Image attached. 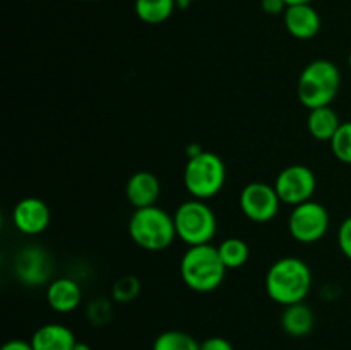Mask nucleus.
<instances>
[{"mask_svg": "<svg viewBox=\"0 0 351 350\" xmlns=\"http://www.w3.org/2000/svg\"><path fill=\"white\" fill-rule=\"evenodd\" d=\"M312 288V271L297 256L280 257L266 273V292L271 301L281 305L304 302Z\"/></svg>", "mask_w": 351, "mask_h": 350, "instance_id": "obj_1", "label": "nucleus"}, {"mask_svg": "<svg viewBox=\"0 0 351 350\" xmlns=\"http://www.w3.org/2000/svg\"><path fill=\"white\" fill-rule=\"evenodd\" d=\"M184 283L199 294H209L219 288L226 275V266L219 257L218 247L211 244L191 246L180 261Z\"/></svg>", "mask_w": 351, "mask_h": 350, "instance_id": "obj_2", "label": "nucleus"}, {"mask_svg": "<svg viewBox=\"0 0 351 350\" xmlns=\"http://www.w3.org/2000/svg\"><path fill=\"white\" fill-rule=\"evenodd\" d=\"M341 88V74L335 62L317 58L305 65L297 82L298 100L308 110L329 106Z\"/></svg>", "mask_w": 351, "mask_h": 350, "instance_id": "obj_3", "label": "nucleus"}, {"mask_svg": "<svg viewBox=\"0 0 351 350\" xmlns=\"http://www.w3.org/2000/svg\"><path fill=\"white\" fill-rule=\"evenodd\" d=\"M129 235L141 249L151 253L168 249L177 237L173 215L156 205L134 209L129 220Z\"/></svg>", "mask_w": 351, "mask_h": 350, "instance_id": "obj_4", "label": "nucleus"}, {"mask_svg": "<svg viewBox=\"0 0 351 350\" xmlns=\"http://www.w3.org/2000/svg\"><path fill=\"white\" fill-rule=\"evenodd\" d=\"M226 167L221 156L213 151H202L197 156L187 158L184 168V185L194 199H211L223 189Z\"/></svg>", "mask_w": 351, "mask_h": 350, "instance_id": "obj_5", "label": "nucleus"}, {"mask_svg": "<svg viewBox=\"0 0 351 350\" xmlns=\"http://www.w3.org/2000/svg\"><path fill=\"white\" fill-rule=\"evenodd\" d=\"M173 220L177 237L189 247L211 244L218 229L215 211L201 199L192 198L182 202L175 211Z\"/></svg>", "mask_w": 351, "mask_h": 350, "instance_id": "obj_6", "label": "nucleus"}, {"mask_svg": "<svg viewBox=\"0 0 351 350\" xmlns=\"http://www.w3.org/2000/svg\"><path fill=\"white\" fill-rule=\"evenodd\" d=\"M288 230L295 240L312 244L321 240L329 230V213L317 201H307L293 206L288 218Z\"/></svg>", "mask_w": 351, "mask_h": 350, "instance_id": "obj_7", "label": "nucleus"}, {"mask_svg": "<svg viewBox=\"0 0 351 350\" xmlns=\"http://www.w3.org/2000/svg\"><path fill=\"white\" fill-rule=\"evenodd\" d=\"M317 187L315 174L308 167L300 163L288 165L278 174L274 189L280 196L281 202L290 206H298L311 201Z\"/></svg>", "mask_w": 351, "mask_h": 350, "instance_id": "obj_8", "label": "nucleus"}, {"mask_svg": "<svg viewBox=\"0 0 351 350\" xmlns=\"http://www.w3.org/2000/svg\"><path fill=\"white\" fill-rule=\"evenodd\" d=\"M239 205L250 222L267 223L276 218L281 199L274 185L266 182H250L240 192Z\"/></svg>", "mask_w": 351, "mask_h": 350, "instance_id": "obj_9", "label": "nucleus"}, {"mask_svg": "<svg viewBox=\"0 0 351 350\" xmlns=\"http://www.w3.org/2000/svg\"><path fill=\"white\" fill-rule=\"evenodd\" d=\"M53 271V261L50 254L36 246L24 247L14 259V273L21 283L27 287H40L45 285Z\"/></svg>", "mask_w": 351, "mask_h": 350, "instance_id": "obj_10", "label": "nucleus"}, {"mask_svg": "<svg viewBox=\"0 0 351 350\" xmlns=\"http://www.w3.org/2000/svg\"><path fill=\"white\" fill-rule=\"evenodd\" d=\"M12 220L24 235H40L50 225V208L40 198H24L14 206Z\"/></svg>", "mask_w": 351, "mask_h": 350, "instance_id": "obj_11", "label": "nucleus"}, {"mask_svg": "<svg viewBox=\"0 0 351 350\" xmlns=\"http://www.w3.org/2000/svg\"><path fill=\"white\" fill-rule=\"evenodd\" d=\"M285 27L297 40H312L321 31V16L311 3L290 5L283 14Z\"/></svg>", "mask_w": 351, "mask_h": 350, "instance_id": "obj_12", "label": "nucleus"}, {"mask_svg": "<svg viewBox=\"0 0 351 350\" xmlns=\"http://www.w3.org/2000/svg\"><path fill=\"white\" fill-rule=\"evenodd\" d=\"M160 180H158V177L153 172H136V174L130 175L125 185L127 201L134 206V209L154 206L158 198H160Z\"/></svg>", "mask_w": 351, "mask_h": 350, "instance_id": "obj_13", "label": "nucleus"}, {"mask_svg": "<svg viewBox=\"0 0 351 350\" xmlns=\"http://www.w3.org/2000/svg\"><path fill=\"white\" fill-rule=\"evenodd\" d=\"M75 342L77 340L72 329L60 323H48L40 326L29 340L33 350H72Z\"/></svg>", "mask_w": 351, "mask_h": 350, "instance_id": "obj_14", "label": "nucleus"}, {"mask_svg": "<svg viewBox=\"0 0 351 350\" xmlns=\"http://www.w3.org/2000/svg\"><path fill=\"white\" fill-rule=\"evenodd\" d=\"M82 301V290L71 278H57L47 287V302L53 311L72 312Z\"/></svg>", "mask_w": 351, "mask_h": 350, "instance_id": "obj_15", "label": "nucleus"}, {"mask_svg": "<svg viewBox=\"0 0 351 350\" xmlns=\"http://www.w3.org/2000/svg\"><path fill=\"white\" fill-rule=\"evenodd\" d=\"M314 311L307 304H304V302L287 305L283 314H281V328H283L287 335L295 336V338L307 336L314 329Z\"/></svg>", "mask_w": 351, "mask_h": 350, "instance_id": "obj_16", "label": "nucleus"}, {"mask_svg": "<svg viewBox=\"0 0 351 350\" xmlns=\"http://www.w3.org/2000/svg\"><path fill=\"white\" fill-rule=\"evenodd\" d=\"M339 126H341V120H339L338 113L331 108V105L308 110L307 129L314 139L331 141Z\"/></svg>", "mask_w": 351, "mask_h": 350, "instance_id": "obj_17", "label": "nucleus"}, {"mask_svg": "<svg viewBox=\"0 0 351 350\" xmlns=\"http://www.w3.org/2000/svg\"><path fill=\"white\" fill-rule=\"evenodd\" d=\"M177 9L175 0H136V16L146 24H161L168 21Z\"/></svg>", "mask_w": 351, "mask_h": 350, "instance_id": "obj_18", "label": "nucleus"}, {"mask_svg": "<svg viewBox=\"0 0 351 350\" xmlns=\"http://www.w3.org/2000/svg\"><path fill=\"white\" fill-rule=\"evenodd\" d=\"M219 257H221L223 264L226 266V270H237V268H242L243 264L249 261L250 250L249 246L243 239L239 237H228V239L221 240L218 246Z\"/></svg>", "mask_w": 351, "mask_h": 350, "instance_id": "obj_19", "label": "nucleus"}, {"mask_svg": "<svg viewBox=\"0 0 351 350\" xmlns=\"http://www.w3.org/2000/svg\"><path fill=\"white\" fill-rule=\"evenodd\" d=\"M201 343L192 335L178 329L160 333L153 343V350H199Z\"/></svg>", "mask_w": 351, "mask_h": 350, "instance_id": "obj_20", "label": "nucleus"}, {"mask_svg": "<svg viewBox=\"0 0 351 350\" xmlns=\"http://www.w3.org/2000/svg\"><path fill=\"white\" fill-rule=\"evenodd\" d=\"M141 294V281L139 278L132 277V275H125V277H120L119 280L113 283L112 288V299L120 304H127V302H132L139 297Z\"/></svg>", "mask_w": 351, "mask_h": 350, "instance_id": "obj_21", "label": "nucleus"}, {"mask_svg": "<svg viewBox=\"0 0 351 350\" xmlns=\"http://www.w3.org/2000/svg\"><path fill=\"white\" fill-rule=\"evenodd\" d=\"M329 143H331L332 154L343 163L351 165V122H341Z\"/></svg>", "mask_w": 351, "mask_h": 350, "instance_id": "obj_22", "label": "nucleus"}, {"mask_svg": "<svg viewBox=\"0 0 351 350\" xmlns=\"http://www.w3.org/2000/svg\"><path fill=\"white\" fill-rule=\"evenodd\" d=\"M88 318L91 319L93 325H105L112 318V304L105 299L91 302L88 307Z\"/></svg>", "mask_w": 351, "mask_h": 350, "instance_id": "obj_23", "label": "nucleus"}, {"mask_svg": "<svg viewBox=\"0 0 351 350\" xmlns=\"http://www.w3.org/2000/svg\"><path fill=\"white\" fill-rule=\"evenodd\" d=\"M338 246L341 253L351 261V216L345 220L338 229Z\"/></svg>", "mask_w": 351, "mask_h": 350, "instance_id": "obj_24", "label": "nucleus"}, {"mask_svg": "<svg viewBox=\"0 0 351 350\" xmlns=\"http://www.w3.org/2000/svg\"><path fill=\"white\" fill-rule=\"evenodd\" d=\"M199 350H235L232 343L223 336H209L201 343Z\"/></svg>", "mask_w": 351, "mask_h": 350, "instance_id": "obj_25", "label": "nucleus"}, {"mask_svg": "<svg viewBox=\"0 0 351 350\" xmlns=\"http://www.w3.org/2000/svg\"><path fill=\"white\" fill-rule=\"evenodd\" d=\"M261 7L269 16H280L288 9V3L285 0H261Z\"/></svg>", "mask_w": 351, "mask_h": 350, "instance_id": "obj_26", "label": "nucleus"}, {"mask_svg": "<svg viewBox=\"0 0 351 350\" xmlns=\"http://www.w3.org/2000/svg\"><path fill=\"white\" fill-rule=\"evenodd\" d=\"M2 350H33V347H31V343L26 342V340L14 338L3 343Z\"/></svg>", "mask_w": 351, "mask_h": 350, "instance_id": "obj_27", "label": "nucleus"}, {"mask_svg": "<svg viewBox=\"0 0 351 350\" xmlns=\"http://www.w3.org/2000/svg\"><path fill=\"white\" fill-rule=\"evenodd\" d=\"M175 2H177L178 9H187V7L191 5L192 2H195V0H175Z\"/></svg>", "mask_w": 351, "mask_h": 350, "instance_id": "obj_28", "label": "nucleus"}, {"mask_svg": "<svg viewBox=\"0 0 351 350\" xmlns=\"http://www.w3.org/2000/svg\"><path fill=\"white\" fill-rule=\"evenodd\" d=\"M72 350H93V349L88 345V343H84V342H75L74 349H72Z\"/></svg>", "mask_w": 351, "mask_h": 350, "instance_id": "obj_29", "label": "nucleus"}, {"mask_svg": "<svg viewBox=\"0 0 351 350\" xmlns=\"http://www.w3.org/2000/svg\"><path fill=\"white\" fill-rule=\"evenodd\" d=\"M285 2H287L288 7H290V5H302V3H311L312 0H285Z\"/></svg>", "mask_w": 351, "mask_h": 350, "instance_id": "obj_30", "label": "nucleus"}, {"mask_svg": "<svg viewBox=\"0 0 351 350\" xmlns=\"http://www.w3.org/2000/svg\"><path fill=\"white\" fill-rule=\"evenodd\" d=\"M348 65H350V71H351V51H350V57H348Z\"/></svg>", "mask_w": 351, "mask_h": 350, "instance_id": "obj_31", "label": "nucleus"}, {"mask_svg": "<svg viewBox=\"0 0 351 350\" xmlns=\"http://www.w3.org/2000/svg\"><path fill=\"white\" fill-rule=\"evenodd\" d=\"M82 2H93V0H82Z\"/></svg>", "mask_w": 351, "mask_h": 350, "instance_id": "obj_32", "label": "nucleus"}]
</instances>
